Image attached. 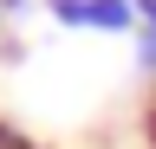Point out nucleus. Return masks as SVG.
<instances>
[{
	"label": "nucleus",
	"instance_id": "obj_1",
	"mask_svg": "<svg viewBox=\"0 0 156 149\" xmlns=\"http://www.w3.org/2000/svg\"><path fill=\"white\" fill-rule=\"evenodd\" d=\"M136 71L143 78H156V0H136Z\"/></svg>",
	"mask_w": 156,
	"mask_h": 149
},
{
	"label": "nucleus",
	"instance_id": "obj_2",
	"mask_svg": "<svg viewBox=\"0 0 156 149\" xmlns=\"http://www.w3.org/2000/svg\"><path fill=\"white\" fill-rule=\"evenodd\" d=\"M91 32H136V0H91Z\"/></svg>",
	"mask_w": 156,
	"mask_h": 149
},
{
	"label": "nucleus",
	"instance_id": "obj_3",
	"mask_svg": "<svg viewBox=\"0 0 156 149\" xmlns=\"http://www.w3.org/2000/svg\"><path fill=\"white\" fill-rule=\"evenodd\" d=\"M46 13L65 32H91V0H46Z\"/></svg>",
	"mask_w": 156,
	"mask_h": 149
},
{
	"label": "nucleus",
	"instance_id": "obj_4",
	"mask_svg": "<svg viewBox=\"0 0 156 149\" xmlns=\"http://www.w3.org/2000/svg\"><path fill=\"white\" fill-rule=\"evenodd\" d=\"M39 0H0V13H7V20H20V13H33Z\"/></svg>",
	"mask_w": 156,
	"mask_h": 149
},
{
	"label": "nucleus",
	"instance_id": "obj_5",
	"mask_svg": "<svg viewBox=\"0 0 156 149\" xmlns=\"http://www.w3.org/2000/svg\"><path fill=\"white\" fill-rule=\"evenodd\" d=\"M143 136H150V143H156V110H150V117H143Z\"/></svg>",
	"mask_w": 156,
	"mask_h": 149
},
{
	"label": "nucleus",
	"instance_id": "obj_6",
	"mask_svg": "<svg viewBox=\"0 0 156 149\" xmlns=\"http://www.w3.org/2000/svg\"><path fill=\"white\" fill-rule=\"evenodd\" d=\"M0 32H7V13H0Z\"/></svg>",
	"mask_w": 156,
	"mask_h": 149
}]
</instances>
